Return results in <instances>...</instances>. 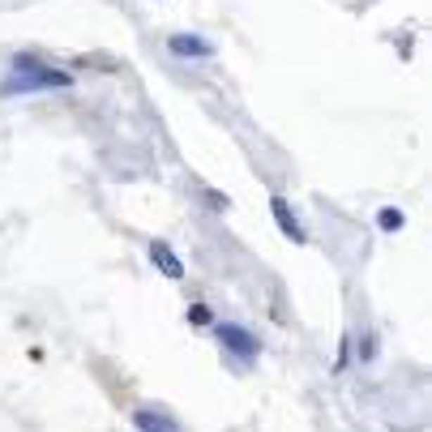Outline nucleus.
<instances>
[{
	"label": "nucleus",
	"mask_w": 432,
	"mask_h": 432,
	"mask_svg": "<svg viewBox=\"0 0 432 432\" xmlns=\"http://www.w3.org/2000/svg\"><path fill=\"white\" fill-rule=\"evenodd\" d=\"M69 86V73H51L43 65H30L26 56L13 61V77L0 86V94H22V90H61Z\"/></svg>",
	"instance_id": "obj_1"
},
{
	"label": "nucleus",
	"mask_w": 432,
	"mask_h": 432,
	"mask_svg": "<svg viewBox=\"0 0 432 432\" xmlns=\"http://www.w3.org/2000/svg\"><path fill=\"white\" fill-rule=\"evenodd\" d=\"M269 214H274V223L283 227V236L291 240V244H304L308 236H304V227H300V219L291 214V205L283 201V197H269Z\"/></svg>",
	"instance_id": "obj_2"
},
{
	"label": "nucleus",
	"mask_w": 432,
	"mask_h": 432,
	"mask_svg": "<svg viewBox=\"0 0 432 432\" xmlns=\"http://www.w3.org/2000/svg\"><path fill=\"white\" fill-rule=\"evenodd\" d=\"M214 334H219V343H223L227 351H244V355H257V334H253V330H244V326H219Z\"/></svg>",
	"instance_id": "obj_3"
},
{
	"label": "nucleus",
	"mask_w": 432,
	"mask_h": 432,
	"mask_svg": "<svg viewBox=\"0 0 432 432\" xmlns=\"http://www.w3.org/2000/svg\"><path fill=\"white\" fill-rule=\"evenodd\" d=\"M150 261L158 265V269H163V274L176 283V279H184V265H180V257L163 244V240H150Z\"/></svg>",
	"instance_id": "obj_4"
},
{
	"label": "nucleus",
	"mask_w": 432,
	"mask_h": 432,
	"mask_svg": "<svg viewBox=\"0 0 432 432\" xmlns=\"http://www.w3.org/2000/svg\"><path fill=\"white\" fill-rule=\"evenodd\" d=\"M133 428H137V432H180L176 419L158 415V411H133Z\"/></svg>",
	"instance_id": "obj_5"
},
{
	"label": "nucleus",
	"mask_w": 432,
	"mask_h": 432,
	"mask_svg": "<svg viewBox=\"0 0 432 432\" xmlns=\"http://www.w3.org/2000/svg\"><path fill=\"white\" fill-rule=\"evenodd\" d=\"M167 51H172V56H210V43L197 39V34H172Z\"/></svg>",
	"instance_id": "obj_6"
},
{
	"label": "nucleus",
	"mask_w": 432,
	"mask_h": 432,
	"mask_svg": "<svg viewBox=\"0 0 432 432\" xmlns=\"http://www.w3.org/2000/svg\"><path fill=\"white\" fill-rule=\"evenodd\" d=\"M189 321H193V326H210V321H214V312H210L205 304H193V308H189Z\"/></svg>",
	"instance_id": "obj_7"
},
{
	"label": "nucleus",
	"mask_w": 432,
	"mask_h": 432,
	"mask_svg": "<svg viewBox=\"0 0 432 432\" xmlns=\"http://www.w3.org/2000/svg\"><path fill=\"white\" fill-rule=\"evenodd\" d=\"M376 223H381L386 231H398V227H402V214H398V210H381V219H376Z\"/></svg>",
	"instance_id": "obj_8"
}]
</instances>
